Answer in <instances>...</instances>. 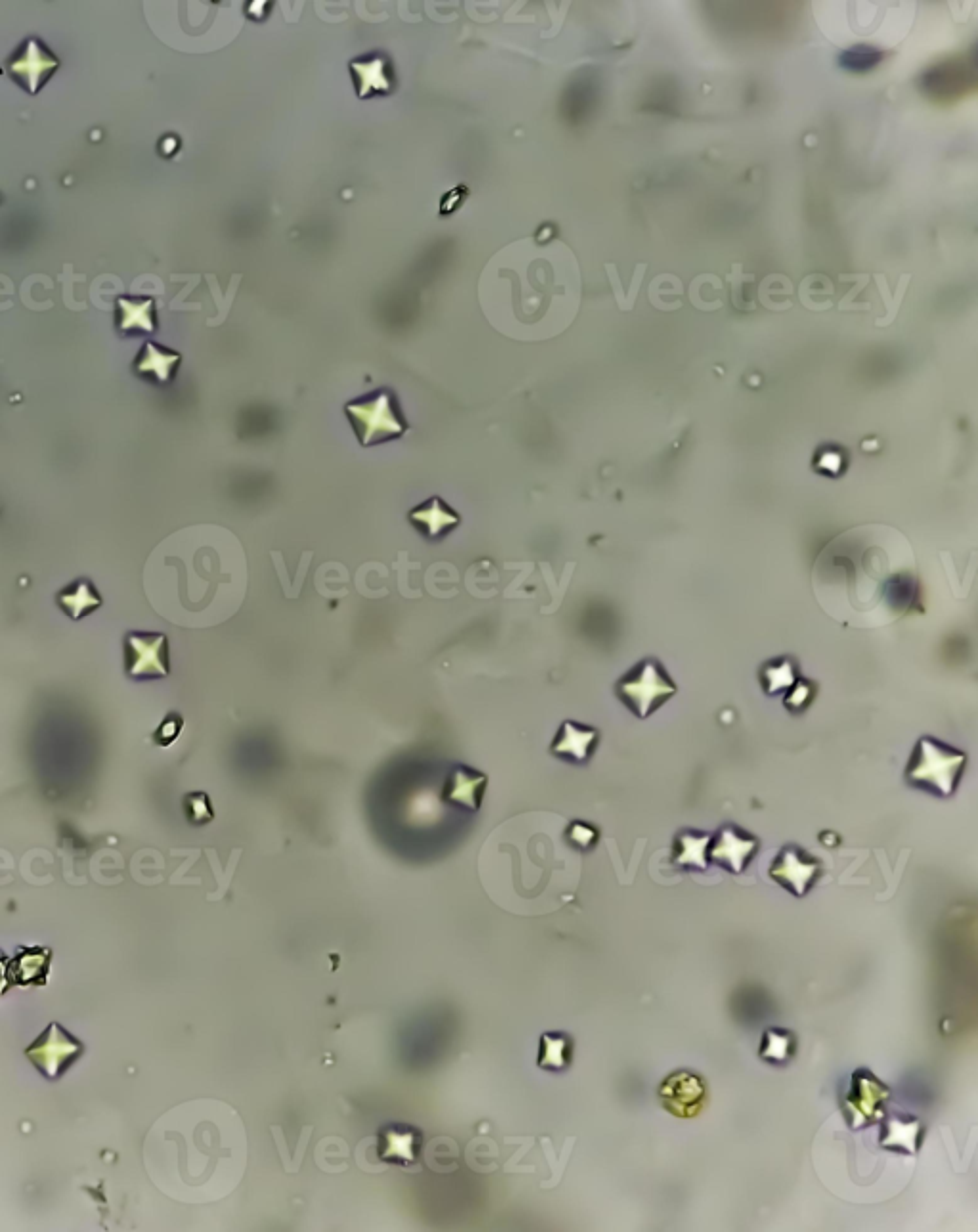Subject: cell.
Listing matches in <instances>:
<instances>
[{
	"instance_id": "6da1fadb",
	"label": "cell",
	"mask_w": 978,
	"mask_h": 1232,
	"mask_svg": "<svg viewBox=\"0 0 978 1232\" xmlns=\"http://www.w3.org/2000/svg\"><path fill=\"white\" fill-rule=\"evenodd\" d=\"M812 591L827 616L850 628L900 621L917 601L910 540L889 524H860L835 536L816 557Z\"/></svg>"
},
{
	"instance_id": "7a4b0ae2",
	"label": "cell",
	"mask_w": 978,
	"mask_h": 1232,
	"mask_svg": "<svg viewBox=\"0 0 978 1232\" xmlns=\"http://www.w3.org/2000/svg\"><path fill=\"white\" fill-rule=\"evenodd\" d=\"M157 1187L188 1204L226 1198L247 1168V1135L241 1116L220 1101H194L171 1110L150 1135Z\"/></svg>"
},
{
	"instance_id": "3957f363",
	"label": "cell",
	"mask_w": 978,
	"mask_h": 1232,
	"mask_svg": "<svg viewBox=\"0 0 978 1232\" xmlns=\"http://www.w3.org/2000/svg\"><path fill=\"white\" fill-rule=\"evenodd\" d=\"M150 601L182 627H213L240 610L247 564L224 528H190L165 541L148 564Z\"/></svg>"
},
{
	"instance_id": "277c9868",
	"label": "cell",
	"mask_w": 978,
	"mask_h": 1232,
	"mask_svg": "<svg viewBox=\"0 0 978 1232\" xmlns=\"http://www.w3.org/2000/svg\"><path fill=\"white\" fill-rule=\"evenodd\" d=\"M556 818L543 812L502 821L479 852L480 885L493 904L516 915L550 908V890L560 867L552 837Z\"/></svg>"
},
{
	"instance_id": "5b68a950",
	"label": "cell",
	"mask_w": 978,
	"mask_h": 1232,
	"mask_svg": "<svg viewBox=\"0 0 978 1232\" xmlns=\"http://www.w3.org/2000/svg\"><path fill=\"white\" fill-rule=\"evenodd\" d=\"M350 425L362 446L396 440L408 431V421L391 390L370 392L345 406Z\"/></svg>"
},
{
	"instance_id": "8992f818",
	"label": "cell",
	"mask_w": 978,
	"mask_h": 1232,
	"mask_svg": "<svg viewBox=\"0 0 978 1232\" xmlns=\"http://www.w3.org/2000/svg\"><path fill=\"white\" fill-rule=\"evenodd\" d=\"M965 766V755L944 747L933 739H921L906 778L913 785L929 789L940 797H950Z\"/></svg>"
},
{
	"instance_id": "52a82bcc",
	"label": "cell",
	"mask_w": 978,
	"mask_h": 1232,
	"mask_svg": "<svg viewBox=\"0 0 978 1232\" xmlns=\"http://www.w3.org/2000/svg\"><path fill=\"white\" fill-rule=\"evenodd\" d=\"M889 1099L891 1087L871 1070L860 1068L850 1076L848 1089L841 1097V1114L850 1129L860 1131L883 1118Z\"/></svg>"
},
{
	"instance_id": "ba28073f",
	"label": "cell",
	"mask_w": 978,
	"mask_h": 1232,
	"mask_svg": "<svg viewBox=\"0 0 978 1232\" xmlns=\"http://www.w3.org/2000/svg\"><path fill=\"white\" fill-rule=\"evenodd\" d=\"M674 692H676V686L673 680L653 659L640 663L617 684L619 697L640 718L650 716L669 697H673Z\"/></svg>"
},
{
	"instance_id": "9c48e42d",
	"label": "cell",
	"mask_w": 978,
	"mask_h": 1232,
	"mask_svg": "<svg viewBox=\"0 0 978 1232\" xmlns=\"http://www.w3.org/2000/svg\"><path fill=\"white\" fill-rule=\"evenodd\" d=\"M83 1053V1041L73 1038L58 1022H52L25 1051L46 1080H60Z\"/></svg>"
},
{
	"instance_id": "30bf717a",
	"label": "cell",
	"mask_w": 978,
	"mask_h": 1232,
	"mask_svg": "<svg viewBox=\"0 0 978 1232\" xmlns=\"http://www.w3.org/2000/svg\"><path fill=\"white\" fill-rule=\"evenodd\" d=\"M657 1097L661 1106L669 1114H673L674 1118L690 1120L696 1118L705 1108L709 1091L707 1083L699 1074L690 1070H678L661 1081Z\"/></svg>"
},
{
	"instance_id": "8fae6325",
	"label": "cell",
	"mask_w": 978,
	"mask_h": 1232,
	"mask_svg": "<svg viewBox=\"0 0 978 1232\" xmlns=\"http://www.w3.org/2000/svg\"><path fill=\"white\" fill-rule=\"evenodd\" d=\"M820 875L822 862L799 846H785L770 867V877L799 898L814 886Z\"/></svg>"
},
{
	"instance_id": "7c38bea8",
	"label": "cell",
	"mask_w": 978,
	"mask_h": 1232,
	"mask_svg": "<svg viewBox=\"0 0 978 1232\" xmlns=\"http://www.w3.org/2000/svg\"><path fill=\"white\" fill-rule=\"evenodd\" d=\"M127 672L132 678H161L169 674L165 634L127 636Z\"/></svg>"
},
{
	"instance_id": "4fadbf2b",
	"label": "cell",
	"mask_w": 978,
	"mask_h": 1232,
	"mask_svg": "<svg viewBox=\"0 0 978 1232\" xmlns=\"http://www.w3.org/2000/svg\"><path fill=\"white\" fill-rule=\"evenodd\" d=\"M759 850V841L741 831L736 825H724L709 843L707 856L713 864L722 865L732 873H743L745 865L753 860Z\"/></svg>"
},
{
	"instance_id": "5bb4252c",
	"label": "cell",
	"mask_w": 978,
	"mask_h": 1232,
	"mask_svg": "<svg viewBox=\"0 0 978 1232\" xmlns=\"http://www.w3.org/2000/svg\"><path fill=\"white\" fill-rule=\"evenodd\" d=\"M879 1131V1146L883 1150H891L896 1154L915 1156L925 1139V1125L910 1114L900 1112H885Z\"/></svg>"
},
{
	"instance_id": "9a60e30c",
	"label": "cell",
	"mask_w": 978,
	"mask_h": 1232,
	"mask_svg": "<svg viewBox=\"0 0 978 1232\" xmlns=\"http://www.w3.org/2000/svg\"><path fill=\"white\" fill-rule=\"evenodd\" d=\"M52 951L48 948H20L6 965V988L44 986L48 982Z\"/></svg>"
},
{
	"instance_id": "2e32d148",
	"label": "cell",
	"mask_w": 978,
	"mask_h": 1232,
	"mask_svg": "<svg viewBox=\"0 0 978 1232\" xmlns=\"http://www.w3.org/2000/svg\"><path fill=\"white\" fill-rule=\"evenodd\" d=\"M56 67H58V60L48 50H44L37 41H29L22 56H18L12 64L8 65V71L12 73L14 79L22 81L29 92L35 94L39 88L43 87L44 81L50 77V73Z\"/></svg>"
},
{
	"instance_id": "e0dca14e",
	"label": "cell",
	"mask_w": 978,
	"mask_h": 1232,
	"mask_svg": "<svg viewBox=\"0 0 978 1232\" xmlns=\"http://www.w3.org/2000/svg\"><path fill=\"white\" fill-rule=\"evenodd\" d=\"M354 77L356 94L360 98H370L373 94H389L394 87L392 65L387 56L370 54L350 64Z\"/></svg>"
},
{
	"instance_id": "ac0fdd59",
	"label": "cell",
	"mask_w": 978,
	"mask_h": 1232,
	"mask_svg": "<svg viewBox=\"0 0 978 1232\" xmlns=\"http://www.w3.org/2000/svg\"><path fill=\"white\" fill-rule=\"evenodd\" d=\"M410 520L417 524L429 538H438L459 524V515L440 498H433L425 505L415 507Z\"/></svg>"
},
{
	"instance_id": "d6986e66",
	"label": "cell",
	"mask_w": 978,
	"mask_h": 1232,
	"mask_svg": "<svg viewBox=\"0 0 978 1232\" xmlns=\"http://www.w3.org/2000/svg\"><path fill=\"white\" fill-rule=\"evenodd\" d=\"M797 1055V1036L785 1028H768L761 1039L759 1057L766 1064L785 1066Z\"/></svg>"
},
{
	"instance_id": "ffe728a7",
	"label": "cell",
	"mask_w": 978,
	"mask_h": 1232,
	"mask_svg": "<svg viewBox=\"0 0 978 1232\" xmlns=\"http://www.w3.org/2000/svg\"><path fill=\"white\" fill-rule=\"evenodd\" d=\"M711 837L709 835H701L694 831H684L676 837L674 844V864L688 867V869H699L705 871L707 869V850H709Z\"/></svg>"
},
{
	"instance_id": "44dd1931",
	"label": "cell",
	"mask_w": 978,
	"mask_h": 1232,
	"mask_svg": "<svg viewBox=\"0 0 978 1232\" xmlns=\"http://www.w3.org/2000/svg\"><path fill=\"white\" fill-rule=\"evenodd\" d=\"M58 603L73 619H81V617L87 616L88 612H92V610H96L98 606L102 605V599H100V595L96 593V589L92 585L85 582V580H81V582L71 585L66 591H62L60 597H58Z\"/></svg>"
},
{
	"instance_id": "7402d4cb",
	"label": "cell",
	"mask_w": 978,
	"mask_h": 1232,
	"mask_svg": "<svg viewBox=\"0 0 978 1232\" xmlns=\"http://www.w3.org/2000/svg\"><path fill=\"white\" fill-rule=\"evenodd\" d=\"M573 1057V1043L565 1034H544L541 1039L539 1066L550 1072H562L569 1068Z\"/></svg>"
},
{
	"instance_id": "603a6c76",
	"label": "cell",
	"mask_w": 978,
	"mask_h": 1232,
	"mask_svg": "<svg viewBox=\"0 0 978 1232\" xmlns=\"http://www.w3.org/2000/svg\"><path fill=\"white\" fill-rule=\"evenodd\" d=\"M178 362H180V356L175 352L161 350L157 345L148 343L136 364V369L142 373H153L159 381H169Z\"/></svg>"
},
{
	"instance_id": "cb8c5ba5",
	"label": "cell",
	"mask_w": 978,
	"mask_h": 1232,
	"mask_svg": "<svg viewBox=\"0 0 978 1232\" xmlns=\"http://www.w3.org/2000/svg\"><path fill=\"white\" fill-rule=\"evenodd\" d=\"M596 737H598V732H594V730H581V728L573 726L571 722H567L564 726V732H562L560 739L554 745V751L560 753V755L583 760V758H587L590 745H592V741Z\"/></svg>"
},
{
	"instance_id": "d4e9b609",
	"label": "cell",
	"mask_w": 978,
	"mask_h": 1232,
	"mask_svg": "<svg viewBox=\"0 0 978 1232\" xmlns=\"http://www.w3.org/2000/svg\"><path fill=\"white\" fill-rule=\"evenodd\" d=\"M119 306L123 310L121 329H144V331H153L155 329L152 301L132 303V301L125 299V301H119Z\"/></svg>"
},
{
	"instance_id": "484cf974",
	"label": "cell",
	"mask_w": 978,
	"mask_h": 1232,
	"mask_svg": "<svg viewBox=\"0 0 978 1232\" xmlns=\"http://www.w3.org/2000/svg\"><path fill=\"white\" fill-rule=\"evenodd\" d=\"M6 961H8L6 953L0 950V995L8 990V988H4V984H6Z\"/></svg>"
}]
</instances>
